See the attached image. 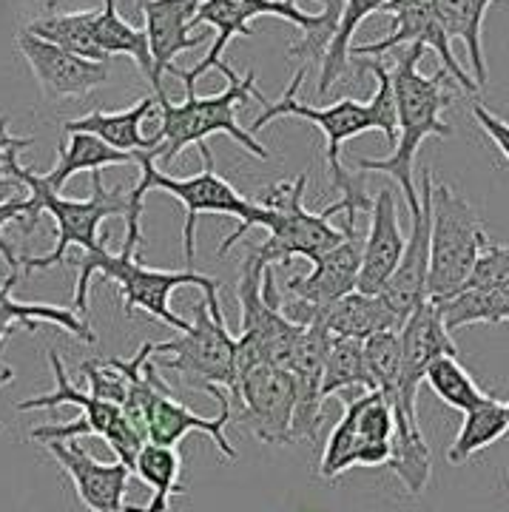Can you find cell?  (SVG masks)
Listing matches in <instances>:
<instances>
[{"label": "cell", "instance_id": "836d02e7", "mask_svg": "<svg viewBox=\"0 0 509 512\" xmlns=\"http://www.w3.org/2000/svg\"><path fill=\"white\" fill-rule=\"evenodd\" d=\"M507 433V404L490 396L487 402L478 404L475 410L464 413V424H461L458 436H455L450 450H447V461L450 464H464L467 458H473L475 453L492 447L495 441L504 439Z\"/></svg>", "mask_w": 509, "mask_h": 512}, {"label": "cell", "instance_id": "603a6c76", "mask_svg": "<svg viewBox=\"0 0 509 512\" xmlns=\"http://www.w3.org/2000/svg\"><path fill=\"white\" fill-rule=\"evenodd\" d=\"M18 285V271H9V276L0 282V387L15 382V367L3 362V350L9 345V339L18 330H37L43 322L57 325L66 333H72L74 339L94 345L97 336L89 328V322L74 313L72 308H60V305H40V302H18L12 291Z\"/></svg>", "mask_w": 509, "mask_h": 512}, {"label": "cell", "instance_id": "ee69618b", "mask_svg": "<svg viewBox=\"0 0 509 512\" xmlns=\"http://www.w3.org/2000/svg\"><path fill=\"white\" fill-rule=\"evenodd\" d=\"M148 3H154V0H134V12H137L140 18H143V9H146Z\"/></svg>", "mask_w": 509, "mask_h": 512}, {"label": "cell", "instance_id": "f546056e", "mask_svg": "<svg viewBox=\"0 0 509 512\" xmlns=\"http://www.w3.org/2000/svg\"><path fill=\"white\" fill-rule=\"evenodd\" d=\"M384 3L387 0H345L339 26L333 32L328 52L322 57V72H319V80H316V94L319 97H328L333 83L350 72V40H353L356 29L362 26L364 20L382 12Z\"/></svg>", "mask_w": 509, "mask_h": 512}, {"label": "cell", "instance_id": "d6a6232c", "mask_svg": "<svg viewBox=\"0 0 509 512\" xmlns=\"http://www.w3.org/2000/svg\"><path fill=\"white\" fill-rule=\"evenodd\" d=\"M97 12L100 9H86V12H69V15H46V18L32 20L26 29L32 35L43 37L49 43H55L60 49L72 52L86 60H97L106 63L109 57L103 55L97 37H94V23H97Z\"/></svg>", "mask_w": 509, "mask_h": 512}, {"label": "cell", "instance_id": "ac0fdd59", "mask_svg": "<svg viewBox=\"0 0 509 512\" xmlns=\"http://www.w3.org/2000/svg\"><path fill=\"white\" fill-rule=\"evenodd\" d=\"M18 49L26 57L29 69L35 74L37 86L49 100H69V97H86L94 89L106 86L111 77L109 60L97 63L77 57L55 43L32 35L29 29L18 32Z\"/></svg>", "mask_w": 509, "mask_h": 512}, {"label": "cell", "instance_id": "e0dca14e", "mask_svg": "<svg viewBox=\"0 0 509 512\" xmlns=\"http://www.w3.org/2000/svg\"><path fill=\"white\" fill-rule=\"evenodd\" d=\"M205 393H211L217 399L219 413L214 419H202L185 402H180L171 387L163 382V376H157V390L151 399L148 410V441L151 444H163V447H177L188 433H205L208 439L217 444V450L228 461H237L239 453L231 447V441L225 436V427L234 421V402L231 393H225L222 387H205Z\"/></svg>", "mask_w": 509, "mask_h": 512}, {"label": "cell", "instance_id": "f35d334b", "mask_svg": "<svg viewBox=\"0 0 509 512\" xmlns=\"http://www.w3.org/2000/svg\"><path fill=\"white\" fill-rule=\"evenodd\" d=\"M80 373L86 376L89 382V393L103 399V402L117 404L123 407L128 396V376L126 370L120 367L117 359H109V362H100V359H89L80 365Z\"/></svg>", "mask_w": 509, "mask_h": 512}, {"label": "cell", "instance_id": "d4e9b609", "mask_svg": "<svg viewBox=\"0 0 509 512\" xmlns=\"http://www.w3.org/2000/svg\"><path fill=\"white\" fill-rule=\"evenodd\" d=\"M308 325H322L333 336L359 339V342L376 336V333H382V330H399L393 313L387 311V305H384L379 296H367V293L359 291L347 293L339 302L325 305L319 311H310L305 328Z\"/></svg>", "mask_w": 509, "mask_h": 512}, {"label": "cell", "instance_id": "7c38bea8", "mask_svg": "<svg viewBox=\"0 0 509 512\" xmlns=\"http://www.w3.org/2000/svg\"><path fill=\"white\" fill-rule=\"evenodd\" d=\"M379 15H390L393 18V29L384 32V37L373 40V43L356 46L353 49L356 55H373L376 60H382V55L399 49V46H424V49H433L436 52L441 69L450 74L464 92H478L473 74L458 63V57L453 52V40L447 37L444 26L438 23L433 0H387Z\"/></svg>", "mask_w": 509, "mask_h": 512}, {"label": "cell", "instance_id": "f1b7e54d", "mask_svg": "<svg viewBox=\"0 0 509 512\" xmlns=\"http://www.w3.org/2000/svg\"><path fill=\"white\" fill-rule=\"evenodd\" d=\"M436 308L450 333L467 325H504L509 322V285L501 288L467 285L450 299L436 302Z\"/></svg>", "mask_w": 509, "mask_h": 512}, {"label": "cell", "instance_id": "7dc6e473", "mask_svg": "<svg viewBox=\"0 0 509 512\" xmlns=\"http://www.w3.org/2000/svg\"><path fill=\"white\" fill-rule=\"evenodd\" d=\"M319 3H330V0H319Z\"/></svg>", "mask_w": 509, "mask_h": 512}, {"label": "cell", "instance_id": "4fadbf2b", "mask_svg": "<svg viewBox=\"0 0 509 512\" xmlns=\"http://www.w3.org/2000/svg\"><path fill=\"white\" fill-rule=\"evenodd\" d=\"M296 387L285 367L251 365L239 373L237 421H245L265 444H293Z\"/></svg>", "mask_w": 509, "mask_h": 512}, {"label": "cell", "instance_id": "ffe728a7", "mask_svg": "<svg viewBox=\"0 0 509 512\" xmlns=\"http://www.w3.org/2000/svg\"><path fill=\"white\" fill-rule=\"evenodd\" d=\"M200 3L202 0H154L143 9V29H146L151 63H154V77H151L154 94L165 89L163 77L171 74L177 55L197 49L214 35L211 29L191 26Z\"/></svg>", "mask_w": 509, "mask_h": 512}, {"label": "cell", "instance_id": "8fae6325", "mask_svg": "<svg viewBox=\"0 0 509 512\" xmlns=\"http://www.w3.org/2000/svg\"><path fill=\"white\" fill-rule=\"evenodd\" d=\"M160 370H174L185 379H200V387H222L231 393V402L239 399V348L237 336H231L225 316H214L205 296L194 308L191 328L171 342L154 345Z\"/></svg>", "mask_w": 509, "mask_h": 512}, {"label": "cell", "instance_id": "ab89813d", "mask_svg": "<svg viewBox=\"0 0 509 512\" xmlns=\"http://www.w3.org/2000/svg\"><path fill=\"white\" fill-rule=\"evenodd\" d=\"M509 282V245H495L487 242L484 251L475 262V271L467 285L475 288H501ZM464 285V288H467Z\"/></svg>", "mask_w": 509, "mask_h": 512}, {"label": "cell", "instance_id": "7402d4cb", "mask_svg": "<svg viewBox=\"0 0 509 512\" xmlns=\"http://www.w3.org/2000/svg\"><path fill=\"white\" fill-rule=\"evenodd\" d=\"M404 248H407V237L401 231L396 197L390 188H382L370 208V231L364 239L362 274H359L356 291L379 296L384 285L390 282V276L396 274Z\"/></svg>", "mask_w": 509, "mask_h": 512}, {"label": "cell", "instance_id": "3957f363", "mask_svg": "<svg viewBox=\"0 0 509 512\" xmlns=\"http://www.w3.org/2000/svg\"><path fill=\"white\" fill-rule=\"evenodd\" d=\"M424 46H407L393 74V92H396V111H399V134L396 146L382 160L364 157L356 168L367 174H387L399 183L401 194L407 200L410 214L421 211V194L416 188V154L427 137H453V126L441 117L455 103V94L447 89V72L438 66L436 74H421L419 63L424 57Z\"/></svg>", "mask_w": 509, "mask_h": 512}, {"label": "cell", "instance_id": "9a60e30c", "mask_svg": "<svg viewBox=\"0 0 509 512\" xmlns=\"http://www.w3.org/2000/svg\"><path fill=\"white\" fill-rule=\"evenodd\" d=\"M401 382L399 396L393 399V410L419 421L416 399H419L421 382L427 379L430 365L441 356H458L453 333L444 328V319L438 313L436 302H424L413 311V316L401 325Z\"/></svg>", "mask_w": 509, "mask_h": 512}, {"label": "cell", "instance_id": "2e32d148", "mask_svg": "<svg viewBox=\"0 0 509 512\" xmlns=\"http://www.w3.org/2000/svg\"><path fill=\"white\" fill-rule=\"evenodd\" d=\"M46 453L72 478L74 493L89 512H146V507L126 504L131 467L123 461L103 464L83 444L72 441H43Z\"/></svg>", "mask_w": 509, "mask_h": 512}, {"label": "cell", "instance_id": "6da1fadb", "mask_svg": "<svg viewBox=\"0 0 509 512\" xmlns=\"http://www.w3.org/2000/svg\"><path fill=\"white\" fill-rule=\"evenodd\" d=\"M364 69H370L376 77V94L362 103V100H336L328 106H308L305 100H299V86L305 80V69L293 74L291 86L279 100H268L265 111L248 123V131L256 137V131L279 120V117H302L325 134V165L330 171V188L342 194V202L347 205V231H356V214L370 211L373 200L364 191V174H350L342 163V146L347 140L367 134V131H382L387 137L390 148L396 146V134H399V111H396V92H393V74L384 66L382 60H370L362 57Z\"/></svg>", "mask_w": 509, "mask_h": 512}, {"label": "cell", "instance_id": "8d00e7d4", "mask_svg": "<svg viewBox=\"0 0 509 512\" xmlns=\"http://www.w3.org/2000/svg\"><path fill=\"white\" fill-rule=\"evenodd\" d=\"M359 396L362 393H356L353 399L350 396L342 399L345 413H342L339 424L333 427L328 444H325V453H322V461H319V478H325V481H336L339 476H345L347 470L356 467L359 444H362V439H359Z\"/></svg>", "mask_w": 509, "mask_h": 512}, {"label": "cell", "instance_id": "7a4b0ae2", "mask_svg": "<svg viewBox=\"0 0 509 512\" xmlns=\"http://www.w3.org/2000/svg\"><path fill=\"white\" fill-rule=\"evenodd\" d=\"M197 148H200L202 157V171H197L194 177H171V174H165L163 168L157 165L151 151L137 154L140 180H137V185H131V208L134 211H131V220L126 222L123 251L140 254V245H143V211H146L143 202H146V194H151V191H165L168 197H174V200L180 202L182 211H185L182 251H185L188 271H194V259H197V222H200L202 214H222V217H231V220L239 222L237 231H231L228 237L222 239L219 254H228L239 239L254 228L256 200L242 197L234 185L219 177L211 148L205 146V143Z\"/></svg>", "mask_w": 509, "mask_h": 512}, {"label": "cell", "instance_id": "30bf717a", "mask_svg": "<svg viewBox=\"0 0 509 512\" xmlns=\"http://www.w3.org/2000/svg\"><path fill=\"white\" fill-rule=\"evenodd\" d=\"M46 359H49L52 376H55V390L35 396V399H23V402H18V410L20 413H26V410H55V407H63V404H72V407L83 410V416L77 421H66V424L37 427V430H32V439L43 444V441H72L80 439V436H100L114 450L117 461H123L134 473V461L140 456V450L146 447V441L140 439V433L128 424L123 410L117 404L103 402V399H97L91 393L77 390L57 350H49Z\"/></svg>", "mask_w": 509, "mask_h": 512}, {"label": "cell", "instance_id": "60d3db41", "mask_svg": "<svg viewBox=\"0 0 509 512\" xmlns=\"http://www.w3.org/2000/svg\"><path fill=\"white\" fill-rule=\"evenodd\" d=\"M0 191H3V168H0ZM9 222H18L23 234H32V200L29 197H15V200L0 202V228L9 225ZM0 256L9 262V271H18V251L9 245V239H3V234H0Z\"/></svg>", "mask_w": 509, "mask_h": 512}, {"label": "cell", "instance_id": "44dd1931", "mask_svg": "<svg viewBox=\"0 0 509 512\" xmlns=\"http://www.w3.org/2000/svg\"><path fill=\"white\" fill-rule=\"evenodd\" d=\"M410 217H413V228L407 234L404 256H401L396 274L390 276V282L379 293V299L387 305V311L393 313L399 330L413 316V311L430 299L427 296V285H430V194H427L424 180H421V211L410 214Z\"/></svg>", "mask_w": 509, "mask_h": 512}, {"label": "cell", "instance_id": "f6af8a7d", "mask_svg": "<svg viewBox=\"0 0 509 512\" xmlns=\"http://www.w3.org/2000/svg\"><path fill=\"white\" fill-rule=\"evenodd\" d=\"M40 3L52 12V9H57V6H60V3H66V0H40Z\"/></svg>", "mask_w": 509, "mask_h": 512}, {"label": "cell", "instance_id": "b9f144b4", "mask_svg": "<svg viewBox=\"0 0 509 512\" xmlns=\"http://www.w3.org/2000/svg\"><path fill=\"white\" fill-rule=\"evenodd\" d=\"M473 120L478 123V128L490 137L492 143L498 146V151L509 160V123H504L498 114H492V111L487 109L484 103H478V100L473 103Z\"/></svg>", "mask_w": 509, "mask_h": 512}, {"label": "cell", "instance_id": "8992f818", "mask_svg": "<svg viewBox=\"0 0 509 512\" xmlns=\"http://www.w3.org/2000/svg\"><path fill=\"white\" fill-rule=\"evenodd\" d=\"M109 279L120 288L123 296V311L131 316L134 311H146L148 316H154L157 322H163L171 330H185L191 328V322H185L182 316L171 311V293L177 288H200L208 308L214 316H225L222 305H219V279L211 276L197 274V271H160V268H148L140 262V254H111L109 251V237L103 239V245L97 251L83 256L80 262V276H77V285H74V299L72 311L83 313L89 311V288L91 279Z\"/></svg>", "mask_w": 509, "mask_h": 512}, {"label": "cell", "instance_id": "4316f807", "mask_svg": "<svg viewBox=\"0 0 509 512\" xmlns=\"http://www.w3.org/2000/svg\"><path fill=\"white\" fill-rule=\"evenodd\" d=\"M137 163L134 154H126V151H117V148L106 146L100 137L94 134H69V140L63 146L57 148V163L49 174H43L46 185L52 191H60L63 185L72 180L74 174L80 171H103V168H111V165H131Z\"/></svg>", "mask_w": 509, "mask_h": 512}, {"label": "cell", "instance_id": "cb8c5ba5", "mask_svg": "<svg viewBox=\"0 0 509 512\" xmlns=\"http://www.w3.org/2000/svg\"><path fill=\"white\" fill-rule=\"evenodd\" d=\"M157 94H146L140 97L131 109L123 111H89L86 117H74L63 123L66 134H94L100 137L106 146L126 151V154H143V151H154V143L148 140L146 120L157 111Z\"/></svg>", "mask_w": 509, "mask_h": 512}, {"label": "cell", "instance_id": "ba28073f", "mask_svg": "<svg viewBox=\"0 0 509 512\" xmlns=\"http://www.w3.org/2000/svg\"><path fill=\"white\" fill-rule=\"evenodd\" d=\"M308 180L310 171H302L291 183H273L259 194L254 228H265L268 239L262 245H254L248 254L259 268L268 271L273 265H288L293 256H305L313 265L336 245H342L350 234H356L330 225V217L347 214V205L342 200L328 205L319 214L305 208Z\"/></svg>", "mask_w": 509, "mask_h": 512}, {"label": "cell", "instance_id": "83f0119b", "mask_svg": "<svg viewBox=\"0 0 509 512\" xmlns=\"http://www.w3.org/2000/svg\"><path fill=\"white\" fill-rule=\"evenodd\" d=\"M396 413V410H393ZM410 495H421L433 476V450L421 433L419 421L396 413V433L390 441V464H387Z\"/></svg>", "mask_w": 509, "mask_h": 512}, {"label": "cell", "instance_id": "1f68e13d", "mask_svg": "<svg viewBox=\"0 0 509 512\" xmlns=\"http://www.w3.org/2000/svg\"><path fill=\"white\" fill-rule=\"evenodd\" d=\"M94 37L103 49V55L114 57L123 55L134 60V66L146 74L151 83L154 77V63H151V49H148L146 29L131 26L123 15L117 12V0H103V9L97 12V23H94Z\"/></svg>", "mask_w": 509, "mask_h": 512}, {"label": "cell", "instance_id": "277c9868", "mask_svg": "<svg viewBox=\"0 0 509 512\" xmlns=\"http://www.w3.org/2000/svg\"><path fill=\"white\" fill-rule=\"evenodd\" d=\"M219 72L228 77V86L219 94H211V97H200L191 83H182L185 86V103H171L165 89L157 92L160 146L151 154L163 171L180 157L185 148L202 146L214 134H228L248 154H254L259 160H271V151L256 140L248 126H239L237 120V109H245L251 100H259L262 106L268 103V97L256 86V72L248 69L245 74H237L228 63H222Z\"/></svg>", "mask_w": 509, "mask_h": 512}, {"label": "cell", "instance_id": "e575fe53", "mask_svg": "<svg viewBox=\"0 0 509 512\" xmlns=\"http://www.w3.org/2000/svg\"><path fill=\"white\" fill-rule=\"evenodd\" d=\"M364 393L370 390V376L364 365V342L359 339H342L333 336L325 359V379H322V396H339V393Z\"/></svg>", "mask_w": 509, "mask_h": 512}, {"label": "cell", "instance_id": "74e56055", "mask_svg": "<svg viewBox=\"0 0 509 512\" xmlns=\"http://www.w3.org/2000/svg\"><path fill=\"white\" fill-rule=\"evenodd\" d=\"M364 365L370 376V390L382 393L387 402L399 396L401 382V336L399 330H382L364 339Z\"/></svg>", "mask_w": 509, "mask_h": 512}, {"label": "cell", "instance_id": "7bdbcfd3", "mask_svg": "<svg viewBox=\"0 0 509 512\" xmlns=\"http://www.w3.org/2000/svg\"><path fill=\"white\" fill-rule=\"evenodd\" d=\"M9 117H0V157L6 154V151H12V148H29L35 143V137H15V134H9Z\"/></svg>", "mask_w": 509, "mask_h": 512}, {"label": "cell", "instance_id": "d6986e66", "mask_svg": "<svg viewBox=\"0 0 509 512\" xmlns=\"http://www.w3.org/2000/svg\"><path fill=\"white\" fill-rule=\"evenodd\" d=\"M333 333L322 325H308L293 348L288 373L296 387V413H293V441H316L325 421V359H328Z\"/></svg>", "mask_w": 509, "mask_h": 512}, {"label": "cell", "instance_id": "5b68a950", "mask_svg": "<svg viewBox=\"0 0 509 512\" xmlns=\"http://www.w3.org/2000/svg\"><path fill=\"white\" fill-rule=\"evenodd\" d=\"M20 148H12L0 157L3 174L15 177L20 185H26L29 200H32V231L37 228L40 214H52L57 228V245L46 256H29L26 271H46L60 265L69 248H83L86 254L97 251L103 245V239L109 234H100V225L109 217H126L131 220V188H106L103 183V171H91V194L86 200H66L60 197V191H52L43 174H37L32 168L20 165Z\"/></svg>", "mask_w": 509, "mask_h": 512}, {"label": "cell", "instance_id": "4dcf8cb0", "mask_svg": "<svg viewBox=\"0 0 509 512\" xmlns=\"http://www.w3.org/2000/svg\"><path fill=\"white\" fill-rule=\"evenodd\" d=\"M134 473L143 478V484L151 487L146 512H171V501L185 493L180 481L182 458L177 447H163V444L148 441L134 461Z\"/></svg>", "mask_w": 509, "mask_h": 512}, {"label": "cell", "instance_id": "52a82bcc", "mask_svg": "<svg viewBox=\"0 0 509 512\" xmlns=\"http://www.w3.org/2000/svg\"><path fill=\"white\" fill-rule=\"evenodd\" d=\"M342 6H345V0H330V3H325V12L310 15V12H302L296 6V0H202L197 15L191 20V26L194 29L208 26L214 32L211 52L202 57L191 72L174 66L171 74L180 77L182 83L194 86L197 77L222 66V55H225V49H228V43L234 37L254 35L251 32V20L256 18H282L293 23V26H299L302 29V40L288 46V55L299 57V60H319L322 63L330 40H333V32L339 26V18H342Z\"/></svg>", "mask_w": 509, "mask_h": 512}, {"label": "cell", "instance_id": "9c48e42d", "mask_svg": "<svg viewBox=\"0 0 509 512\" xmlns=\"http://www.w3.org/2000/svg\"><path fill=\"white\" fill-rule=\"evenodd\" d=\"M430 194V302H441L458 293L475 271L484 251L487 228L470 200L447 183L433 180V168L421 171Z\"/></svg>", "mask_w": 509, "mask_h": 512}, {"label": "cell", "instance_id": "d590c367", "mask_svg": "<svg viewBox=\"0 0 509 512\" xmlns=\"http://www.w3.org/2000/svg\"><path fill=\"white\" fill-rule=\"evenodd\" d=\"M424 382L433 387L441 402L447 407H453L458 413H470L478 404H484L490 396L475 384L470 376V370L458 362V356H441L436 359L430 370H427V379Z\"/></svg>", "mask_w": 509, "mask_h": 512}, {"label": "cell", "instance_id": "bcb514c9", "mask_svg": "<svg viewBox=\"0 0 509 512\" xmlns=\"http://www.w3.org/2000/svg\"><path fill=\"white\" fill-rule=\"evenodd\" d=\"M504 404H507V421H509V399H507V402H504Z\"/></svg>", "mask_w": 509, "mask_h": 512}, {"label": "cell", "instance_id": "5bb4252c", "mask_svg": "<svg viewBox=\"0 0 509 512\" xmlns=\"http://www.w3.org/2000/svg\"><path fill=\"white\" fill-rule=\"evenodd\" d=\"M362 251L364 239H359V234H350L342 245H336L322 259H316L308 276H291L282 285V291L291 296V299H282L285 316L305 328L310 311L333 305L342 296L356 291L359 274H362Z\"/></svg>", "mask_w": 509, "mask_h": 512}, {"label": "cell", "instance_id": "484cf974", "mask_svg": "<svg viewBox=\"0 0 509 512\" xmlns=\"http://www.w3.org/2000/svg\"><path fill=\"white\" fill-rule=\"evenodd\" d=\"M492 3L495 0H433L436 18L444 26L447 37L464 43L478 89L490 83L487 60H484V18Z\"/></svg>", "mask_w": 509, "mask_h": 512}]
</instances>
